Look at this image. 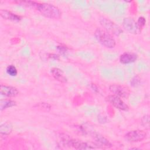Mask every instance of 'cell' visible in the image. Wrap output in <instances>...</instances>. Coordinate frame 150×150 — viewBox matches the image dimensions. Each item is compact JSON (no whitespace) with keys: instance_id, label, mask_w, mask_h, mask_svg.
I'll return each instance as SVG.
<instances>
[{"instance_id":"obj_1","label":"cell","mask_w":150,"mask_h":150,"mask_svg":"<svg viewBox=\"0 0 150 150\" xmlns=\"http://www.w3.org/2000/svg\"><path fill=\"white\" fill-rule=\"evenodd\" d=\"M35 9H36L42 15L48 18L58 19L61 16L60 9L52 4L38 3Z\"/></svg>"},{"instance_id":"obj_2","label":"cell","mask_w":150,"mask_h":150,"mask_svg":"<svg viewBox=\"0 0 150 150\" xmlns=\"http://www.w3.org/2000/svg\"><path fill=\"white\" fill-rule=\"evenodd\" d=\"M96 39L103 46L108 48H113L115 46V40L110 33L101 28H97L94 33Z\"/></svg>"},{"instance_id":"obj_3","label":"cell","mask_w":150,"mask_h":150,"mask_svg":"<svg viewBox=\"0 0 150 150\" xmlns=\"http://www.w3.org/2000/svg\"><path fill=\"white\" fill-rule=\"evenodd\" d=\"M100 22L103 26V29L110 34L118 36L122 32V30L120 26L107 18H101L100 19Z\"/></svg>"},{"instance_id":"obj_4","label":"cell","mask_w":150,"mask_h":150,"mask_svg":"<svg viewBox=\"0 0 150 150\" xmlns=\"http://www.w3.org/2000/svg\"><path fill=\"white\" fill-rule=\"evenodd\" d=\"M63 141L68 145L73 147L77 149H90L97 148V145H94L92 144L83 142L80 140L76 139H63Z\"/></svg>"},{"instance_id":"obj_5","label":"cell","mask_w":150,"mask_h":150,"mask_svg":"<svg viewBox=\"0 0 150 150\" xmlns=\"http://www.w3.org/2000/svg\"><path fill=\"white\" fill-rule=\"evenodd\" d=\"M146 137V133L142 130H133L127 132L124 137L129 142H138L144 139Z\"/></svg>"},{"instance_id":"obj_6","label":"cell","mask_w":150,"mask_h":150,"mask_svg":"<svg viewBox=\"0 0 150 150\" xmlns=\"http://www.w3.org/2000/svg\"><path fill=\"white\" fill-rule=\"evenodd\" d=\"M109 89L111 93L121 98H127L129 95V89L120 84H112L109 87Z\"/></svg>"},{"instance_id":"obj_7","label":"cell","mask_w":150,"mask_h":150,"mask_svg":"<svg viewBox=\"0 0 150 150\" xmlns=\"http://www.w3.org/2000/svg\"><path fill=\"white\" fill-rule=\"evenodd\" d=\"M123 27L130 33L137 34L139 33L141 30L139 28L136 21L131 18H125L123 21Z\"/></svg>"},{"instance_id":"obj_8","label":"cell","mask_w":150,"mask_h":150,"mask_svg":"<svg viewBox=\"0 0 150 150\" xmlns=\"http://www.w3.org/2000/svg\"><path fill=\"white\" fill-rule=\"evenodd\" d=\"M107 100L114 107L123 111H127L129 107L126 104L120 97L115 95H110L107 97Z\"/></svg>"},{"instance_id":"obj_9","label":"cell","mask_w":150,"mask_h":150,"mask_svg":"<svg viewBox=\"0 0 150 150\" xmlns=\"http://www.w3.org/2000/svg\"><path fill=\"white\" fill-rule=\"evenodd\" d=\"M1 94L7 97H15L19 94L18 90L13 86L1 85L0 88Z\"/></svg>"},{"instance_id":"obj_10","label":"cell","mask_w":150,"mask_h":150,"mask_svg":"<svg viewBox=\"0 0 150 150\" xmlns=\"http://www.w3.org/2000/svg\"><path fill=\"white\" fill-rule=\"evenodd\" d=\"M137 59V55L133 53H124L120 56V61L122 64H129Z\"/></svg>"},{"instance_id":"obj_11","label":"cell","mask_w":150,"mask_h":150,"mask_svg":"<svg viewBox=\"0 0 150 150\" xmlns=\"http://www.w3.org/2000/svg\"><path fill=\"white\" fill-rule=\"evenodd\" d=\"M51 73L56 80L62 83L67 82V78L61 69L57 67H53L51 69Z\"/></svg>"},{"instance_id":"obj_12","label":"cell","mask_w":150,"mask_h":150,"mask_svg":"<svg viewBox=\"0 0 150 150\" xmlns=\"http://www.w3.org/2000/svg\"><path fill=\"white\" fill-rule=\"evenodd\" d=\"M0 15L2 18L6 19L13 21H19L21 20V17L19 16L6 10H1Z\"/></svg>"},{"instance_id":"obj_13","label":"cell","mask_w":150,"mask_h":150,"mask_svg":"<svg viewBox=\"0 0 150 150\" xmlns=\"http://www.w3.org/2000/svg\"><path fill=\"white\" fill-rule=\"evenodd\" d=\"M93 138L97 142V145L99 144L100 145H102L107 147H110L112 145V144L106 138H105L103 136L101 135L98 133H94Z\"/></svg>"},{"instance_id":"obj_14","label":"cell","mask_w":150,"mask_h":150,"mask_svg":"<svg viewBox=\"0 0 150 150\" xmlns=\"http://www.w3.org/2000/svg\"><path fill=\"white\" fill-rule=\"evenodd\" d=\"M12 125L9 122H6L0 126V133L2 135H9L12 131Z\"/></svg>"},{"instance_id":"obj_15","label":"cell","mask_w":150,"mask_h":150,"mask_svg":"<svg viewBox=\"0 0 150 150\" xmlns=\"http://www.w3.org/2000/svg\"><path fill=\"white\" fill-rule=\"evenodd\" d=\"M16 102L13 100H1L0 102V108H1V110H3L8 108H10L13 106H15L16 105Z\"/></svg>"},{"instance_id":"obj_16","label":"cell","mask_w":150,"mask_h":150,"mask_svg":"<svg viewBox=\"0 0 150 150\" xmlns=\"http://www.w3.org/2000/svg\"><path fill=\"white\" fill-rule=\"evenodd\" d=\"M35 108H36L37 109L41 110V111H49L50 110L51 106L50 104L46 103H37L34 105Z\"/></svg>"},{"instance_id":"obj_17","label":"cell","mask_w":150,"mask_h":150,"mask_svg":"<svg viewBox=\"0 0 150 150\" xmlns=\"http://www.w3.org/2000/svg\"><path fill=\"white\" fill-rule=\"evenodd\" d=\"M6 73L11 76H16L17 75L18 71L17 69L13 65H9L6 67Z\"/></svg>"},{"instance_id":"obj_18","label":"cell","mask_w":150,"mask_h":150,"mask_svg":"<svg viewBox=\"0 0 150 150\" xmlns=\"http://www.w3.org/2000/svg\"><path fill=\"white\" fill-rule=\"evenodd\" d=\"M141 122L142 125L146 128H149V115H145L141 120Z\"/></svg>"},{"instance_id":"obj_19","label":"cell","mask_w":150,"mask_h":150,"mask_svg":"<svg viewBox=\"0 0 150 150\" xmlns=\"http://www.w3.org/2000/svg\"><path fill=\"white\" fill-rule=\"evenodd\" d=\"M140 78L138 76H135L134 77H133V79H132L131 81V84L132 86L134 87H136L137 86H138L140 83Z\"/></svg>"},{"instance_id":"obj_20","label":"cell","mask_w":150,"mask_h":150,"mask_svg":"<svg viewBox=\"0 0 150 150\" xmlns=\"http://www.w3.org/2000/svg\"><path fill=\"white\" fill-rule=\"evenodd\" d=\"M137 25H138L139 28L141 30V28H142L145 24V19L144 17H140V18H139V19L138 20V22H137Z\"/></svg>"}]
</instances>
